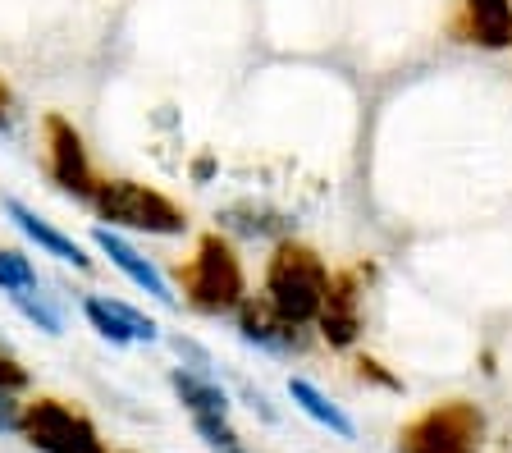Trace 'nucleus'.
Listing matches in <instances>:
<instances>
[{
    "mask_svg": "<svg viewBox=\"0 0 512 453\" xmlns=\"http://www.w3.org/2000/svg\"><path fill=\"white\" fill-rule=\"evenodd\" d=\"M19 440L37 453H110L96 421L69 399H55V394H37V399L23 403Z\"/></svg>",
    "mask_w": 512,
    "mask_h": 453,
    "instance_id": "nucleus-4",
    "label": "nucleus"
},
{
    "mask_svg": "<svg viewBox=\"0 0 512 453\" xmlns=\"http://www.w3.org/2000/svg\"><path fill=\"white\" fill-rule=\"evenodd\" d=\"M5 302H10L32 330H42L46 339H60L64 330H69V298H64L55 284H46V280L37 284V289H23V293H14V298H5Z\"/></svg>",
    "mask_w": 512,
    "mask_h": 453,
    "instance_id": "nucleus-16",
    "label": "nucleus"
},
{
    "mask_svg": "<svg viewBox=\"0 0 512 453\" xmlns=\"http://www.w3.org/2000/svg\"><path fill=\"white\" fill-rule=\"evenodd\" d=\"M453 33L476 51H512V0H458Z\"/></svg>",
    "mask_w": 512,
    "mask_h": 453,
    "instance_id": "nucleus-13",
    "label": "nucleus"
},
{
    "mask_svg": "<svg viewBox=\"0 0 512 453\" xmlns=\"http://www.w3.org/2000/svg\"><path fill=\"white\" fill-rule=\"evenodd\" d=\"M87 211L96 216V225L119 229L128 238H188L192 220L170 193L142 184V179H106L96 184Z\"/></svg>",
    "mask_w": 512,
    "mask_h": 453,
    "instance_id": "nucleus-3",
    "label": "nucleus"
},
{
    "mask_svg": "<svg viewBox=\"0 0 512 453\" xmlns=\"http://www.w3.org/2000/svg\"><path fill=\"white\" fill-rule=\"evenodd\" d=\"M78 312H83L87 330H92L96 339H106L110 348L165 344V325H160L147 307L119 298V293H101V289L83 293V298H78Z\"/></svg>",
    "mask_w": 512,
    "mask_h": 453,
    "instance_id": "nucleus-8",
    "label": "nucleus"
},
{
    "mask_svg": "<svg viewBox=\"0 0 512 453\" xmlns=\"http://www.w3.org/2000/svg\"><path fill=\"white\" fill-rule=\"evenodd\" d=\"M165 344H170V353L179 357L183 371H197V376H215L220 380V362H215V353L202 344V339L183 335V330H174V335H165Z\"/></svg>",
    "mask_w": 512,
    "mask_h": 453,
    "instance_id": "nucleus-18",
    "label": "nucleus"
},
{
    "mask_svg": "<svg viewBox=\"0 0 512 453\" xmlns=\"http://www.w3.org/2000/svg\"><path fill=\"white\" fill-rule=\"evenodd\" d=\"M234 394L247 403V412H252V417H261L266 426H279V408L270 403V394L261 385H252V380H234Z\"/></svg>",
    "mask_w": 512,
    "mask_h": 453,
    "instance_id": "nucleus-20",
    "label": "nucleus"
},
{
    "mask_svg": "<svg viewBox=\"0 0 512 453\" xmlns=\"http://www.w3.org/2000/svg\"><path fill=\"white\" fill-rule=\"evenodd\" d=\"M229 321H234L238 344L252 348V353H261V357H279V362H288V357H302L311 348L307 330H302V325H288L261 293H247Z\"/></svg>",
    "mask_w": 512,
    "mask_h": 453,
    "instance_id": "nucleus-10",
    "label": "nucleus"
},
{
    "mask_svg": "<svg viewBox=\"0 0 512 453\" xmlns=\"http://www.w3.org/2000/svg\"><path fill=\"white\" fill-rule=\"evenodd\" d=\"M330 261L320 257L311 243H302L298 234L279 238L270 248L266 266H261V298L284 316L288 325H302L311 330L320 316V302L330 293Z\"/></svg>",
    "mask_w": 512,
    "mask_h": 453,
    "instance_id": "nucleus-2",
    "label": "nucleus"
},
{
    "mask_svg": "<svg viewBox=\"0 0 512 453\" xmlns=\"http://www.w3.org/2000/svg\"><path fill=\"white\" fill-rule=\"evenodd\" d=\"M174 289L179 302L197 316H234L238 302L247 298V266L243 252H238L234 238H224L220 229L202 234L192 243V252L179 261V275H174Z\"/></svg>",
    "mask_w": 512,
    "mask_h": 453,
    "instance_id": "nucleus-1",
    "label": "nucleus"
},
{
    "mask_svg": "<svg viewBox=\"0 0 512 453\" xmlns=\"http://www.w3.org/2000/svg\"><path fill=\"white\" fill-rule=\"evenodd\" d=\"M19 426H23V394L0 389V435H19Z\"/></svg>",
    "mask_w": 512,
    "mask_h": 453,
    "instance_id": "nucleus-23",
    "label": "nucleus"
},
{
    "mask_svg": "<svg viewBox=\"0 0 512 453\" xmlns=\"http://www.w3.org/2000/svg\"><path fill=\"white\" fill-rule=\"evenodd\" d=\"M0 389H5V394H28V389H32L28 367H23L10 348H0Z\"/></svg>",
    "mask_w": 512,
    "mask_h": 453,
    "instance_id": "nucleus-21",
    "label": "nucleus"
},
{
    "mask_svg": "<svg viewBox=\"0 0 512 453\" xmlns=\"http://www.w3.org/2000/svg\"><path fill=\"white\" fill-rule=\"evenodd\" d=\"M288 403L302 412L307 421H316L320 431H330L334 440H357V421L339 408V403L307 376H288Z\"/></svg>",
    "mask_w": 512,
    "mask_h": 453,
    "instance_id": "nucleus-14",
    "label": "nucleus"
},
{
    "mask_svg": "<svg viewBox=\"0 0 512 453\" xmlns=\"http://www.w3.org/2000/svg\"><path fill=\"white\" fill-rule=\"evenodd\" d=\"M14 138H19V97L0 78V142H14Z\"/></svg>",
    "mask_w": 512,
    "mask_h": 453,
    "instance_id": "nucleus-22",
    "label": "nucleus"
},
{
    "mask_svg": "<svg viewBox=\"0 0 512 453\" xmlns=\"http://www.w3.org/2000/svg\"><path fill=\"white\" fill-rule=\"evenodd\" d=\"M42 280L46 275H42V266L32 261L28 248L0 243V293H5V298H14V293H23V289H37Z\"/></svg>",
    "mask_w": 512,
    "mask_h": 453,
    "instance_id": "nucleus-17",
    "label": "nucleus"
},
{
    "mask_svg": "<svg viewBox=\"0 0 512 453\" xmlns=\"http://www.w3.org/2000/svg\"><path fill=\"white\" fill-rule=\"evenodd\" d=\"M362 330H366V316H362V284H357V270H334L330 293H325L320 316H316L320 344H330L334 353H348V348H357Z\"/></svg>",
    "mask_w": 512,
    "mask_h": 453,
    "instance_id": "nucleus-11",
    "label": "nucleus"
},
{
    "mask_svg": "<svg viewBox=\"0 0 512 453\" xmlns=\"http://www.w3.org/2000/svg\"><path fill=\"white\" fill-rule=\"evenodd\" d=\"M42 165H46V179H51L64 197H74V202H83V206L92 202L96 184H101V170H96L83 133L74 129V119H64V115L42 119Z\"/></svg>",
    "mask_w": 512,
    "mask_h": 453,
    "instance_id": "nucleus-6",
    "label": "nucleus"
},
{
    "mask_svg": "<svg viewBox=\"0 0 512 453\" xmlns=\"http://www.w3.org/2000/svg\"><path fill=\"white\" fill-rule=\"evenodd\" d=\"M357 380H362V385H380V389H398V380L389 376L375 357H357Z\"/></svg>",
    "mask_w": 512,
    "mask_h": 453,
    "instance_id": "nucleus-24",
    "label": "nucleus"
},
{
    "mask_svg": "<svg viewBox=\"0 0 512 453\" xmlns=\"http://www.w3.org/2000/svg\"><path fill=\"white\" fill-rule=\"evenodd\" d=\"M188 421H192V431H197V440H202L211 453H247L243 435L234 431L229 417H188Z\"/></svg>",
    "mask_w": 512,
    "mask_h": 453,
    "instance_id": "nucleus-19",
    "label": "nucleus"
},
{
    "mask_svg": "<svg viewBox=\"0 0 512 453\" xmlns=\"http://www.w3.org/2000/svg\"><path fill=\"white\" fill-rule=\"evenodd\" d=\"M480 440H485L480 408L467 399H448L407 421L398 431V453H480Z\"/></svg>",
    "mask_w": 512,
    "mask_h": 453,
    "instance_id": "nucleus-5",
    "label": "nucleus"
},
{
    "mask_svg": "<svg viewBox=\"0 0 512 453\" xmlns=\"http://www.w3.org/2000/svg\"><path fill=\"white\" fill-rule=\"evenodd\" d=\"M215 229L234 243H266L275 248L279 238H293V220L270 202H256V197H243V202H229L215 211Z\"/></svg>",
    "mask_w": 512,
    "mask_h": 453,
    "instance_id": "nucleus-12",
    "label": "nucleus"
},
{
    "mask_svg": "<svg viewBox=\"0 0 512 453\" xmlns=\"http://www.w3.org/2000/svg\"><path fill=\"white\" fill-rule=\"evenodd\" d=\"M0 216H5V225H10L14 234L23 238V248H28V252H37V257H51L55 266L74 270V275H92V270H96L92 243H83V238H74L69 229L55 225V220H46L32 202L5 193V197H0Z\"/></svg>",
    "mask_w": 512,
    "mask_h": 453,
    "instance_id": "nucleus-7",
    "label": "nucleus"
},
{
    "mask_svg": "<svg viewBox=\"0 0 512 453\" xmlns=\"http://www.w3.org/2000/svg\"><path fill=\"white\" fill-rule=\"evenodd\" d=\"M87 243H92L96 257L106 261L110 270H119V275H124V280L133 284V289H138L147 302L165 307V312L183 307V302H179V289H174V280H170V275H165V270H160L156 261H151L147 252H142L128 234H119V229H106V225H92Z\"/></svg>",
    "mask_w": 512,
    "mask_h": 453,
    "instance_id": "nucleus-9",
    "label": "nucleus"
},
{
    "mask_svg": "<svg viewBox=\"0 0 512 453\" xmlns=\"http://www.w3.org/2000/svg\"><path fill=\"white\" fill-rule=\"evenodd\" d=\"M170 394L179 399V408L188 417H229V408H234V394H229L224 380L197 376V371L183 367H170Z\"/></svg>",
    "mask_w": 512,
    "mask_h": 453,
    "instance_id": "nucleus-15",
    "label": "nucleus"
}]
</instances>
